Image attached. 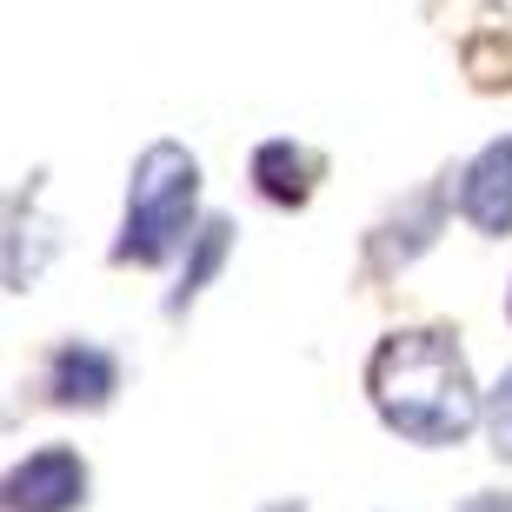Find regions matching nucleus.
Listing matches in <instances>:
<instances>
[{
  "label": "nucleus",
  "mask_w": 512,
  "mask_h": 512,
  "mask_svg": "<svg viewBox=\"0 0 512 512\" xmlns=\"http://www.w3.org/2000/svg\"><path fill=\"white\" fill-rule=\"evenodd\" d=\"M453 207L479 240H506L512 233V133L486 140V147L453 173Z\"/></svg>",
  "instance_id": "obj_4"
},
{
  "label": "nucleus",
  "mask_w": 512,
  "mask_h": 512,
  "mask_svg": "<svg viewBox=\"0 0 512 512\" xmlns=\"http://www.w3.org/2000/svg\"><path fill=\"white\" fill-rule=\"evenodd\" d=\"M40 386H47L54 406H87V413H100V406L120 393V360L100 340H60L54 353H47Z\"/></svg>",
  "instance_id": "obj_6"
},
{
  "label": "nucleus",
  "mask_w": 512,
  "mask_h": 512,
  "mask_svg": "<svg viewBox=\"0 0 512 512\" xmlns=\"http://www.w3.org/2000/svg\"><path fill=\"white\" fill-rule=\"evenodd\" d=\"M486 439H493L499 459H512V366L499 373L493 393H486Z\"/></svg>",
  "instance_id": "obj_10"
},
{
  "label": "nucleus",
  "mask_w": 512,
  "mask_h": 512,
  "mask_svg": "<svg viewBox=\"0 0 512 512\" xmlns=\"http://www.w3.org/2000/svg\"><path fill=\"white\" fill-rule=\"evenodd\" d=\"M459 512H512V493H473Z\"/></svg>",
  "instance_id": "obj_11"
},
{
  "label": "nucleus",
  "mask_w": 512,
  "mask_h": 512,
  "mask_svg": "<svg viewBox=\"0 0 512 512\" xmlns=\"http://www.w3.org/2000/svg\"><path fill=\"white\" fill-rule=\"evenodd\" d=\"M94 493V473L74 446H34L27 459L7 466V486H0V506L7 512H80Z\"/></svg>",
  "instance_id": "obj_3"
},
{
  "label": "nucleus",
  "mask_w": 512,
  "mask_h": 512,
  "mask_svg": "<svg viewBox=\"0 0 512 512\" xmlns=\"http://www.w3.org/2000/svg\"><path fill=\"white\" fill-rule=\"evenodd\" d=\"M260 512H306V499H266Z\"/></svg>",
  "instance_id": "obj_12"
},
{
  "label": "nucleus",
  "mask_w": 512,
  "mask_h": 512,
  "mask_svg": "<svg viewBox=\"0 0 512 512\" xmlns=\"http://www.w3.org/2000/svg\"><path fill=\"white\" fill-rule=\"evenodd\" d=\"M506 313H512V286H506Z\"/></svg>",
  "instance_id": "obj_13"
},
{
  "label": "nucleus",
  "mask_w": 512,
  "mask_h": 512,
  "mask_svg": "<svg viewBox=\"0 0 512 512\" xmlns=\"http://www.w3.org/2000/svg\"><path fill=\"white\" fill-rule=\"evenodd\" d=\"M227 253H233V227L213 213V220H200V233H193V247L180 253V286L167 293V313L180 320L200 293H207L213 280H220V266H227Z\"/></svg>",
  "instance_id": "obj_9"
},
{
  "label": "nucleus",
  "mask_w": 512,
  "mask_h": 512,
  "mask_svg": "<svg viewBox=\"0 0 512 512\" xmlns=\"http://www.w3.org/2000/svg\"><path fill=\"white\" fill-rule=\"evenodd\" d=\"M54 220L40 213V173L27 180V187L14 193V207H7V293H27V286L47 273V260H54Z\"/></svg>",
  "instance_id": "obj_8"
},
{
  "label": "nucleus",
  "mask_w": 512,
  "mask_h": 512,
  "mask_svg": "<svg viewBox=\"0 0 512 512\" xmlns=\"http://www.w3.org/2000/svg\"><path fill=\"white\" fill-rule=\"evenodd\" d=\"M446 207H453V187H419V193H406V200H399V213H386L380 227H373V240H366V266H373V273H399V266H413L419 253L439 240Z\"/></svg>",
  "instance_id": "obj_5"
},
{
  "label": "nucleus",
  "mask_w": 512,
  "mask_h": 512,
  "mask_svg": "<svg viewBox=\"0 0 512 512\" xmlns=\"http://www.w3.org/2000/svg\"><path fill=\"white\" fill-rule=\"evenodd\" d=\"M200 233V160L180 140L140 147L127 173V207H120L114 266H167Z\"/></svg>",
  "instance_id": "obj_2"
},
{
  "label": "nucleus",
  "mask_w": 512,
  "mask_h": 512,
  "mask_svg": "<svg viewBox=\"0 0 512 512\" xmlns=\"http://www.w3.org/2000/svg\"><path fill=\"white\" fill-rule=\"evenodd\" d=\"M320 180H326V160L306 147V140H293V133L253 147V187H260V200H273V207H306Z\"/></svg>",
  "instance_id": "obj_7"
},
{
  "label": "nucleus",
  "mask_w": 512,
  "mask_h": 512,
  "mask_svg": "<svg viewBox=\"0 0 512 512\" xmlns=\"http://www.w3.org/2000/svg\"><path fill=\"white\" fill-rule=\"evenodd\" d=\"M366 399L380 413L386 433H399L406 446H459L486 419V393L473 386L466 346L453 326H406L386 333L366 360Z\"/></svg>",
  "instance_id": "obj_1"
}]
</instances>
